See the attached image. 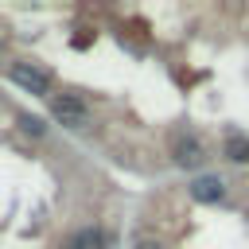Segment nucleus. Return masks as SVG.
<instances>
[{"label": "nucleus", "instance_id": "1", "mask_svg": "<svg viewBox=\"0 0 249 249\" xmlns=\"http://www.w3.org/2000/svg\"><path fill=\"white\" fill-rule=\"evenodd\" d=\"M8 78H12L19 89L35 93V97H47V93H51V74H43V70L31 66V62H12V66H8Z\"/></svg>", "mask_w": 249, "mask_h": 249}, {"label": "nucleus", "instance_id": "2", "mask_svg": "<svg viewBox=\"0 0 249 249\" xmlns=\"http://www.w3.org/2000/svg\"><path fill=\"white\" fill-rule=\"evenodd\" d=\"M51 117L62 124V128H82L86 124V105L78 101V97H70V93H54L51 97Z\"/></svg>", "mask_w": 249, "mask_h": 249}, {"label": "nucleus", "instance_id": "3", "mask_svg": "<svg viewBox=\"0 0 249 249\" xmlns=\"http://www.w3.org/2000/svg\"><path fill=\"white\" fill-rule=\"evenodd\" d=\"M171 156H175V163H183V167H195V163H202V140L198 136H191V132H179L175 140H171Z\"/></svg>", "mask_w": 249, "mask_h": 249}, {"label": "nucleus", "instance_id": "4", "mask_svg": "<svg viewBox=\"0 0 249 249\" xmlns=\"http://www.w3.org/2000/svg\"><path fill=\"white\" fill-rule=\"evenodd\" d=\"M191 195H195L198 202H218V198L226 195V183H222L218 175H202V179L191 183Z\"/></svg>", "mask_w": 249, "mask_h": 249}, {"label": "nucleus", "instance_id": "5", "mask_svg": "<svg viewBox=\"0 0 249 249\" xmlns=\"http://www.w3.org/2000/svg\"><path fill=\"white\" fill-rule=\"evenodd\" d=\"M226 160L249 163V140H245V136H230V140H226Z\"/></svg>", "mask_w": 249, "mask_h": 249}, {"label": "nucleus", "instance_id": "6", "mask_svg": "<svg viewBox=\"0 0 249 249\" xmlns=\"http://www.w3.org/2000/svg\"><path fill=\"white\" fill-rule=\"evenodd\" d=\"M74 249H105V233L101 230H78L74 233Z\"/></svg>", "mask_w": 249, "mask_h": 249}, {"label": "nucleus", "instance_id": "7", "mask_svg": "<svg viewBox=\"0 0 249 249\" xmlns=\"http://www.w3.org/2000/svg\"><path fill=\"white\" fill-rule=\"evenodd\" d=\"M16 124H19V132H27V136H43V121H39V117H31V113H19V117H16Z\"/></svg>", "mask_w": 249, "mask_h": 249}, {"label": "nucleus", "instance_id": "8", "mask_svg": "<svg viewBox=\"0 0 249 249\" xmlns=\"http://www.w3.org/2000/svg\"><path fill=\"white\" fill-rule=\"evenodd\" d=\"M136 249H163L160 241H136Z\"/></svg>", "mask_w": 249, "mask_h": 249}]
</instances>
